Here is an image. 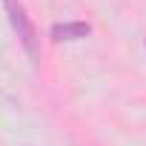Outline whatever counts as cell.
Instances as JSON below:
<instances>
[{"mask_svg": "<svg viewBox=\"0 0 146 146\" xmlns=\"http://www.w3.org/2000/svg\"><path fill=\"white\" fill-rule=\"evenodd\" d=\"M89 32H92V26L80 23V20H75V23H54L52 26V37L54 40H80Z\"/></svg>", "mask_w": 146, "mask_h": 146, "instance_id": "cell-2", "label": "cell"}, {"mask_svg": "<svg viewBox=\"0 0 146 146\" xmlns=\"http://www.w3.org/2000/svg\"><path fill=\"white\" fill-rule=\"evenodd\" d=\"M6 9H9L12 29L17 32V37H20V43H23L26 54H29L32 60H37V37H35V29H32V23H29L26 12H23L17 3H15V0H6Z\"/></svg>", "mask_w": 146, "mask_h": 146, "instance_id": "cell-1", "label": "cell"}]
</instances>
